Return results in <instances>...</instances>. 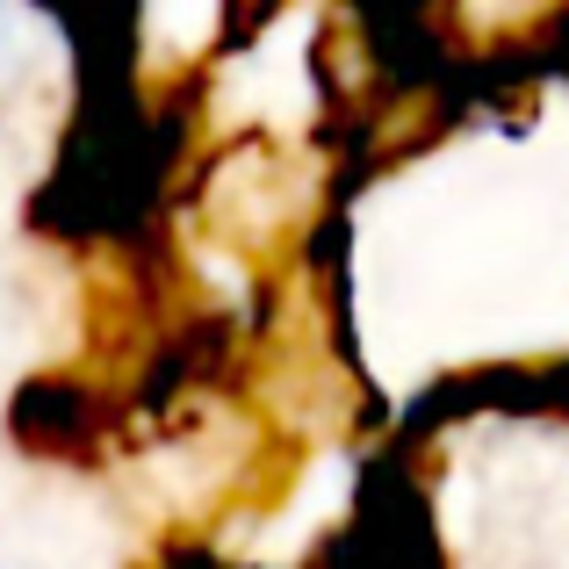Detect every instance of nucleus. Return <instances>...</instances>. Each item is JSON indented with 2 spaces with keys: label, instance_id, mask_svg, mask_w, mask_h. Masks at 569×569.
Listing matches in <instances>:
<instances>
[{
  "label": "nucleus",
  "instance_id": "f257e3e1",
  "mask_svg": "<svg viewBox=\"0 0 569 569\" xmlns=\"http://www.w3.org/2000/svg\"><path fill=\"white\" fill-rule=\"evenodd\" d=\"M14 66V29H8V8H0V72Z\"/></svg>",
  "mask_w": 569,
  "mask_h": 569
}]
</instances>
